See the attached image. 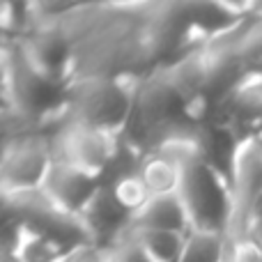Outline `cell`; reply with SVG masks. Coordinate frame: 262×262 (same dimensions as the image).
Returning <instances> with one entry per match:
<instances>
[{"label":"cell","instance_id":"cell-4","mask_svg":"<svg viewBox=\"0 0 262 262\" xmlns=\"http://www.w3.org/2000/svg\"><path fill=\"white\" fill-rule=\"evenodd\" d=\"M53 136L46 131H30L14 140L0 161V189L7 193L41 189L53 163Z\"/></svg>","mask_w":262,"mask_h":262},{"label":"cell","instance_id":"cell-5","mask_svg":"<svg viewBox=\"0 0 262 262\" xmlns=\"http://www.w3.org/2000/svg\"><path fill=\"white\" fill-rule=\"evenodd\" d=\"M101 189V180L92 175L72 168L69 163L53 159L49 168V175H46L41 191L58 205L60 209L74 214V216H81L83 209L90 205V200L97 195V191Z\"/></svg>","mask_w":262,"mask_h":262},{"label":"cell","instance_id":"cell-17","mask_svg":"<svg viewBox=\"0 0 262 262\" xmlns=\"http://www.w3.org/2000/svg\"><path fill=\"white\" fill-rule=\"evenodd\" d=\"M9 203H12V193H7L5 189H0V216L9 209Z\"/></svg>","mask_w":262,"mask_h":262},{"label":"cell","instance_id":"cell-12","mask_svg":"<svg viewBox=\"0 0 262 262\" xmlns=\"http://www.w3.org/2000/svg\"><path fill=\"white\" fill-rule=\"evenodd\" d=\"M64 253H67V249L62 244L26 226V235L18 246V255L23 262H58Z\"/></svg>","mask_w":262,"mask_h":262},{"label":"cell","instance_id":"cell-14","mask_svg":"<svg viewBox=\"0 0 262 262\" xmlns=\"http://www.w3.org/2000/svg\"><path fill=\"white\" fill-rule=\"evenodd\" d=\"M108 262H152L147 253L140 249V244L131 237L122 235V239L111 249V258Z\"/></svg>","mask_w":262,"mask_h":262},{"label":"cell","instance_id":"cell-9","mask_svg":"<svg viewBox=\"0 0 262 262\" xmlns=\"http://www.w3.org/2000/svg\"><path fill=\"white\" fill-rule=\"evenodd\" d=\"M140 177H143L145 186H147L149 195H170V193H180L182 186V172L175 163L166 161L159 154H149L140 161L138 168Z\"/></svg>","mask_w":262,"mask_h":262},{"label":"cell","instance_id":"cell-21","mask_svg":"<svg viewBox=\"0 0 262 262\" xmlns=\"http://www.w3.org/2000/svg\"><path fill=\"white\" fill-rule=\"evenodd\" d=\"M255 140H258V143H260V147H262V136H260V138H255Z\"/></svg>","mask_w":262,"mask_h":262},{"label":"cell","instance_id":"cell-15","mask_svg":"<svg viewBox=\"0 0 262 262\" xmlns=\"http://www.w3.org/2000/svg\"><path fill=\"white\" fill-rule=\"evenodd\" d=\"M111 249L101 244H83L76 249H69L58 262H108Z\"/></svg>","mask_w":262,"mask_h":262},{"label":"cell","instance_id":"cell-1","mask_svg":"<svg viewBox=\"0 0 262 262\" xmlns=\"http://www.w3.org/2000/svg\"><path fill=\"white\" fill-rule=\"evenodd\" d=\"M138 81L124 78H78L64 85L60 124H85L115 136H124L134 113ZM55 129V131H58Z\"/></svg>","mask_w":262,"mask_h":262},{"label":"cell","instance_id":"cell-16","mask_svg":"<svg viewBox=\"0 0 262 262\" xmlns=\"http://www.w3.org/2000/svg\"><path fill=\"white\" fill-rule=\"evenodd\" d=\"M246 237H249V239H253L258 246H262V219H253V221H251Z\"/></svg>","mask_w":262,"mask_h":262},{"label":"cell","instance_id":"cell-19","mask_svg":"<svg viewBox=\"0 0 262 262\" xmlns=\"http://www.w3.org/2000/svg\"><path fill=\"white\" fill-rule=\"evenodd\" d=\"M12 41H14L12 37H7L3 30H0V51H3V49H7V46H12Z\"/></svg>","mask_w":262,"mask_h":262},{"label":"cell","instance_id":"cell-18","mask_svg":"<svg viewBox=\"0 0 262 262\" xmlns=\"http://www.w3.org/2000/svg\"><path fill=\"white\" fill-rule=\"evenodd\" d=\"M0 262H23L18 251H0Z\"/></svg>","mask_w":262,"mask_h":262},{"label":"cell","instance_id":"cell-3","mask_svg":"<svg viewBox=\"0 0 262 262\" xmlns=\"http://www.w3.org/2000/svg\"><path fill=\"white\" fill-rule=\"evenodd\" d=\"M122 140L124 136L85 124H62L53 134V154L76 170L104 180L122 147Z\"/></svg>","mask_w":262,"mask_h":262},{"label":"cell","instance_id":"cell-8","mask_svg":"<svg viewBox=\"0 0 262 262\" xmlns=\"http://www.w3.org/2000/svg\"><path fill=\"white\" fill-rule=\"evenodd\" d=\"M235 58L246 78V85L262 83V18L251 14L249 26L235 49Z\"/></svg>","mask_w":262,"mask_h":262},{"label":"cell","instance_id":"cell-7","mask_svg":"<svg viewBox=\"0 0 262 262\" xmlns=\"http://www.w3.org/2000/svg\"><path fill=\"white\" fill-rule=\"evenodd\" d=\"M228 235L216 230L191 228L184 237V246L177 262H226Z\"/></svg>","mask_w":262,"mask_h":262},{"label":"cell","instance_id":"cell-13","mask_svg":"<svg viewBox=\"0 0 262 262\" xmlns=\"http://www.w3.org/2000/svg\"><path fill=\"white\" fill-rule=\"evenodd\" d=\"M30 131H37V129L26 118H21L14 108L0 111V161L7 154V149L12 147L14 140H18L21 136L30 134Z\"/></svg>","mask_w":262,"mask_h":262},{"label":"cell","instance_id":"cell-6","mask_svg":"<svg viewBox=\"0 0 262 262\" xmlns=\"http://www.w3.org/2000/svg\"><path fill=\"white\" fill-rule=\"evenodd\" d=\"M129 228H134V230H166V232L186 235L191 230V219L180 193L152 195L131 216Z\"/></svg>","mask_w":262,"mask_h":262},{"label":"cell","instance_id":"cell-22","mask_svg":"<svg viewBox=\"0 0 262 262\" xmlns=\"http://www.w3.org/2000/svg\"><path fill=\"white\" fill-rule=\"evenodd\" d=\"M253 85H258V88H262V83H253Z\"/></svg>","mask_w":262,"mask_h":262},{"label":"cell","instance_id":"cell-20","mask_svg":"<svg viewBox=\"0 0 262 262\" xmlns=\"http://www.w3.org/2000/svg\"><path fill=\"white\" fill-rule=\"evenodd\" d=\"M3 108H12V106H9V101L5 99L3 95H0V111H3Z\"/></svg>","mask_w":262,"mask_h":262},{"label":"cell","instance_id":"cell-2","mask_svg":"<svg viewBox=\"0 0 262 262\" xmlns=\"http://www.w3.org/2000/svg\"><path fill=\"white\" fill-rule=\"evenodd\" d=\"M180 195L186 205L191 228L226 232L232 221V189L230 182L209 161L198 159L182 172Z\"/></svg>","mask_w":262,"mask_h":262},{"label":"cell","instance_id":"cell-10","mask_svg":"<svg viewBox=\"0 0 262 262\" xmlns=\"http://www.w3.org/2000/svg\"><path fill=\"white\" fill-rule=\"evenodd\" d=\"M127 237L136 239L140 249L152 258V262H177L184 246V237L182 232H166V230H134L127 228L124 232ZM122 239V237H120Z\"/></svg>","mask_w":262,"mask_h":262},{"label":"cell","instance_id":"cell-11","mask_svg":"<svg viewBox=\"0 0 262 262\" xmlns=\"http://www.w3.org/2000/svg\"><path fill=\"white\" fill-rule=\"evenodd\" d=\"M104 184L111 189V193H113V198L118 200L120 207H122L124 212H129L131 216H134V214L138 212V209L143 207L149 198H152L138 170L122 172V175H118V177H113V180L104 182Z\"/></svg>","mask_w":262,"mask_h":262}]
</instances>
